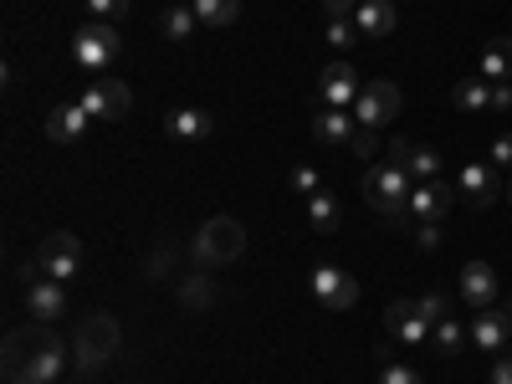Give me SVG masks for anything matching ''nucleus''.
<instances>
[{
  "label": "nucleus",
  "instance_id": "nucleus-13",
  "mask_svg": "<svg viewBox=\"0 0 512 384\" xmlns=\"http://www.w3.org/2000/svg\"><path fill=\"white\" fill-rule=\"evenodd\" d=\"M456 195H466V200H472L477 210L497 205V200H502V180H497V164H482V159L461 164V175H456Z\"/></svg>",
  "mask_w": 512,
  "mask_h": 384
},
{
  "label": "nucleus",
  "instance_id": "nucleus-38",
  "mask_svg": "<svg viewBox=\"0 0 512 384\" xmlns=\"http://www.w3.org/2000/svg\"><path fill=\"white\" fill-rule=\"evenodd\" d=\"M492 164H512V134H497L492 139V154H487Z\"/></svg>",
  "mask_w": 512,
  "mask_h": 384
},
{
  "label": "nucleus",
  "instance_id": "nucleus-18",
  "mask_svg": "<svg viewBox=\"0 0 512 384\" xmlns=\"http://www.w3.org/2000/svg\"><path fill=\"white\" fill-rule=\"evenodd\" d=\"M210 128H216V118H210L205 108H175V113H164V134L175 139V144L210 139Z\"/></svg>",
  "mask_w": 512,
  "mask_h": 384
},
{
  "label": "nucleus",
  "instance_id": "nucleus-26",
  "mask_svg": "<svg viewBox=\"0 0 512 384\" xmlns=\"http://www.w3.org/2000/svg\"><path fill=\"white\" fill-rule=\"evenodd\" d=\"M482 77L487 82H512V36H497L482 47Z\"/></svg>",
  "mask_w": 512,
  "mask_h": 384
},
{
  "label": "nucleus",
  "instance_id": "nucleus-12",
  "mask_svg": "<svg viewBox=\"0 0 512 384\" xmlns=\"http://www.w3.org/2000/svg\"><path fill=\"white\" fill-rule=\"evenodd\" d=\"M364 88H359V72L338 57V62H328L323 72H318V103L323 108H354V98H359Z\"/></svg>",
  "mask_w": 512,
  "mask_h": 384
},
{
  "label": "nucleus",
  "instance_id": "nucleus-27",
  "mask_svg": "<svg viewBox=\"0 0 512 384\" xmlns=\"http://www.w3.org/2000/svg\"><path fill=\"white\" fill-rule=\"evenodd\" d=\"M195 16H200V26H210V31H226V26H236V16H241V0H195Z\"/></svg>",
  "mask_w": 512,
  "mask_h": 384
},
{
  "label": "nucleus",
  "instance_id": "nucleus-6",
  "mask_svg": "<svg viewBox=\"0 0 512 384\" xmlns=\"http://www.w3.org/2000/svg\"><path fill=\"white\" fill-rule=\"evenodd\" d=\"M82 108L93 113V123L103 118V123H118V118H128L134 113V93H128V82H118V77H88V88H82V98H77Z\"/></svg>",
  "mask_w": 512,
  "mask_h": 384
},
{
  "label": "nucleus",
  "instance_id": "nucleus-28",
  "mask_svg": "<svg viewBox=\"0 0 512 384\" xmlns=\"http://www.w3.org/2000/svg\"><path fill=\"white\" fill-rule=\"evenodd\" d=\"M405 169H410V180H441V149H425V144H410L405 149Z\"/></svg>",
  "mask_w": 512,
  "mask_h": 384
},
{
  "label": "nucleus",
  "instance_id": "nucleus-9",
  "mask_svg": "<svg viewBox=\"0 0 512 384\" xmlns=\"http://www.w3.org/2000/svg\"><path fill=\"white\" fill-rule=\"evenodd\" d=\"M349 113L359 118V128H374V134H379L390 118H400V88H395V82H364V93L354 98Z\"/></svg>",
  "mask_w": 512,
  "mask_h": 384
},
{
  "label": "nucleus",
  "instance_id": "nucleus-8",
  "mask_svg": "<svg viewBox=\"0 0 512 384\" xmlns=\"http://www.w3.org/2000/svg\"><path fill=\"white\" fill-rule=\"evenodd\" d=\"M36 267H41V277H57V282L77 277L82 272V241L72 231H52L36 251Z\"/></svg>",
  "mask_w": 512,
  "mask_h": 384
},
{
  "label": "nucleus",
  "instance_id": "nucleus-24",
  "mask_svg": "<svg viewBox=\"0 0 512 384\" xmlns=\"http://www.w3.org/2000/svg\"><path fill=\"white\" fill-rule=\"evenodd\" d=\"M308 221H313V231H318V236H333V231H338V221H344V205H338V195H328V190L308 195Z\"/></svg>",
  "mask_w": 512,
  "mask_h": 384
},
{
  "label": "nucleus",
  "instance_id": "nucleus-17",
  "mask_svg": "<svg viewBox=\"0 0 512 384\" xmlns=\"http://www.w3.org/2000/svg\"><path fill=\"white\" fill-rule=\"evenodd\" d=\"M88 123H93V113L82 103H62V108L47 113V139L52 144H77L82 134H88Z\"/></svg>",
  "mask_w": 512,
  "mask_h": 384
},
{
  "label": "nucleus",
  "instance_id": "nucleus-14",
  "mask_svg": "<svg viewBox=\"0 0 512 384\" xmlns=\"http://www.w3.org/2000/svg\"><path fill=\"white\" fill-rule=\"evenodd\" d=\"M67 364H72V359H67V344H62L57 333H47V328H41V344H36V354H31V369H26V379H21V384H57Z\"/></svg>",
  "mask_w": 512,
  "mask_h": 384
},
{
  "label": "nucleus",
  "instance_id": "nucleus-15",
  "mask_svg": "<svg viewBox=\"0 0 512 384\" xmlns=\"http://www.w3.org/2000/svg\"><path fill=\"white\" fill-rule=\"evenodd\" d=\"M507 338H512V303H502V308H482V313L472 318V344H477L482 354H502V349H507Z\"/></svg>",
  "mask_w": 512,
  "mask_h": 384
},
{
  "label": "nucleus",
  "instance_id": "nucleus-3",
  "mask_svg": "<svg viewBox=\"0 0 512 384\" xmlns=\"http://www.w3.org/2000/svg\"><path fill=\"white\" fill-rule=\"evenodd\" d=\"M241 251H246V226H241L236 216H210V221L200 226V236L190 241L195 267H205V272L241 262Z\"/></svg>",
  "mask_w": 512,
  "mask_h": 384
},
{
  "label": "nucleus",
  "instance_id": "nucleus-25",
  "mask_svg": "<svg viewBox=\"0 0 512 384\" xmlns=\"http://www.w3.org/2000/svg\"><path fill=\"white\" fill-rule=\"evenodd\" d=\"M210 303H216V287H210L205 267L185 272V277H180V308H190V313H205Z\"/></svg>",
  "mask_w": 512,
  "mask_h": 384
},
{
  "label": "nucleus",
  "instance_id": "nucleus-1",
  "mask_svg": "<svg viewBox=\"0 0 512 384\" xmlns=\"http://www.w3.org/2000/svg\"><path fill=\"white\" fill-rule=\"evenodd\" d=\"M118 344H123L118 318L113 313H88L77 323V333H72V364H77V374H98L118 354Z\"/></svg>",
  "mask_w": 512,
  "mask_h": 384
},
{
  "label": "nucleus",
  "instance_id": "nucleus-41",
  "mask_svg": "<svg viewBox=\"0 0 512 384\" xmlns=\"http://www.w3.org/2000/svg\"><path fill=\"white\" fill-rule=\"evenodd\" d=\"M323 11H328V16H354L359 0H323Z\"/></svg>",
  "mask_w": 512,
  "mask_h": 384
},
{
  "label": "nucleus",
  "instance_id": "nucleus-19",
  "mask_svg": "<svg viewBox=\"0 0 512 384\" xmlns=\"http://www.w3.org/2000/svg\"><path fill=\"white\" fill-rule=\"evenodd\" d=\"M461 297H466L477 313L492 308V303H497V272H492L487 262H466V267H461Z\"/></svg>",
  "mask_w": 512,
  "mask_h": 384
},
{
  "label": "nucleus",
  "instance_id": "nucleus-35",
  "mask_svg": "<svg viewBox=\"0 0 512 384\" xmlns=\"http://www.w3.org/2000/svg\"><path fill=\"white\" fill-rule=\"evenodd\" d=\"M379 384H420V374L405 369V364H384V369H379Z\"/></svg>",
  "mask_w": 512,
  "mask_h": 384
},
{
  "label": "nucleus",
  "instance_id": "nucleus-5",
  "mask_svg": "<svg viewBox=\"0 0 512 384\" xmlns=\"http://www.w3.org/2000/svg\"><path fill=\"white\" fill-rule=\"evenodd\" d=\"M21 277H26V313H31V323L52 328L57 318H67V282L41 277V267H36V262H31Z\"/></svg>",
  "mask_w": 512,
  "mask_h": 384
},
{
  "label": "nucleus",
  "instance_id": "nucleus-30",
  "mask_svg": "<svg viewBox=\"0 0 512 384\" xmlns=\"http://www.w3.org/2000/svg\"><path fill=\"white\" fill-rule=\"evenodd\" d=\"M323 41L333 52H349L354 41H359V26H354V16H328V26H323Z\"/></svg>",
  "mask_w": 512,
  "mask_h": 384
},
{
  "label": "nucleus",
  "instance_id": "nucleus-4",
  "mask_svg": "<svg viewBox=\"0 0 512 384\" xmlns=\"http://www.w3.org/2000/svg\"><path fill=\"white\" fill-rule=\"evenodd\" d=\"M118 52H123V36L113 31V21H88V26L72 31V62L88 77H103Z\"/></svg>",
  "mask_w": 512,
  "mask_h": 384
},
{
  "label": "nucleus",
  "instance_id": "nucleus-37",
  "mask_svg": "<svg viewBox=\"0 0 512 384\" xmlns=\"http://www.w3.org/2000/svg\"><path fill=\"white\" fill-rule=\"evenodd\" d=\"M415 246L420 251H436L441 246V226H415Z\"/></svg>",
  "mask_w": 512,
  "mask_h": 384
},
{
  "label": "nucleus",
  "instance_id": "nucleus-11",
  "mask_svg": "<svg viewBox=\"0 0 512 384\" xmlns=\"http://www.w3.org/2000/svg\"><path fill=\"white\" fill-rule=\"evenodd\" d=\"M451 205H456V190H451L446 180H420V185L410 190L405 221H415V226H441Z\"/></svg>",
  "mask_w": 512,
  "mask_h": 384
},
{
  "label": "nucleus",
  "instance_id": "nucleus-33",
  "mask_svg": "<svg viewBox=\"0 0 512 384\" xmlns=\"http://www.w3.org/2000/svg\"><path fill=\"white\" fill-rule=\"evenodd\" d=\"M292 190H297V195H318V190H323L318 169H313V164H297V169H292Z\"/></svg>",
  "mask_w": 512,
  "mask_h": 384
},
{
  "label": "nucleus",
  "instance_id": "nucleus-7",
  "mask_svg": "<svg viewBox=\"0 0 512 384\" xmlns=\"http://www.w3.org/2000/svg\"><path fill=\"white\" fill-rule=\"evenodd\" d=\"M308 292L318 297L328 313H349V308H359V277H349L344 267H313Z\"/></svg>",
  "mask_w": 512,
  "mask_h": 384
},
{
  "label": "nucleus",
  "instance_id": "nucleus-42",
  "mask_svg": "<svg viewBox=\"0 0 512 384\" xmlns=\"http://www.w3.org/2000/svg\"><path fill=\"white\" fill-rule=\"evenodd\" d=\"M502 195H507V200H512V180H507V190H502Z\"/></svg>",
  "mask_w": 512,
  "mask_h": 384
},
{
  "label": "nucleus",
  "instance_id": "nucleus-23",
  "mask_svg": "<svg viewBox=\"0 0 512 384\" xmlns=\"http://www.w3.org/2000/svg\"><path fill=\"white\" fill-rule=\"evenodd\" d=\"M431 344H436V354H441V359H456L466 344H472V328H466V323L451 313V318H441V323L431 328Z\"/></svg>",
  "mask_w": 512,
  "mask_h": 384
},
{
  "label": "nucleus",
  "instance_id": "nucleus-34",
  "mask_svg": "<svg viewBox=\"0 0 512 384\" xmlns=\"http://www.w3.org/2000/svg\"><path fill=\"white\" fill-rule=\"evenodd\" d=\"M93 21H123L128 16V0H88Z\"/></svg>",
  "mask_w": 512,
  "mask_h": 384
},
{
  "label": "nucleus",
  "instance_id": "nucleus-29",
  "mask_svg": "<svg viewBox=\"0 0 512 384\" xmlns=\"http://www.w3.org/2000/svg\"><path fill=\"white\" fill-rule=\"evenodd\" d=\"M195 26H200L195 6H169V11L159 16V31H164V41H190V36H195Z\"/></svg>",
  "mask_w": 512,
  "mask_h": 384
},
{
  "label": "nucleus",
  "instance_id": "nucleus-2",
  "mask_svg": "<svg viewBox=\"0 0 512 384\" xmlns=\"http://www.w3.org/2000/svg\"><path fill=\"white\" fill-rule=\"evenodd\" d=\"M410 190H415V180H410V169L405 164H395V159H379V164H369V175H364V200L379 210L384 221H405V210H410Z\"/></svg>",
  "mask_w": 512,
  "mask_h": 384
},
{
  "label": "nucleus",
  "instance_id": "nucleus-39",
  "mask_svg": "<svg viewBox=\"0 0 512 384\" xmlns=\"http://www.w3.org/2000/svg\"><path fill=\"white\" fill-rule=\"evenodd\" d=\"M487 384H512V359H507V354H497V359H492V374H487Z\"/></svg>",
  "mask_w": 512,
  "mask_h": 384
},
{
  "label": "nucleus",
  "instance_id": "nucleus-31",
  "mask_svg": "<svg viewBox=\"0 0 512 384\" xmlns=\"http://www.w3.org/2000/svg\"><path fill=\"white\" fill-rule=\"evenodd\" d=\"M144 272H149V282H169V277H175V246H159V251H149Z\"/></svg>",
  "mask_w": 512,
  "mask_h": 384
},
{
  "label": "nucleus",
  "instance_id": "nucleus-32",
  "mask_svg": "<svg viewBox=\"0 0 512 384\" xmlns=\"http://www.w3.org/2000/svg\"><path fill=\"white\" fill-rule=\"evenodd\" d=\"M420 313L431 318V328H436L441 318H451V297H446V292H425V297H420Z\"/></svg>",
  "mask_w": 512,
  "mask_h": 384
},
{
  "label": "nucleus",
  "instance_id": "nucleus-10",
  "mask_svg": "<svg viewBox=\"0 0 512 384\" xmlns=\"http://www.w3.org/2000/svg\"><path fill=\"white\" fill-rule=\"evenodd\" d=\"M384 333L400 338L405 349H425L431 344V318L420 313V303H410V297H400V303L384 308Z\"/></svg>",
  "mask_w": 512,
  "mask_h": 384
},
{
  "label": "nucleus",
  "instance_id": "nucleus-22",
  "mask_svg": "<svg viewBox=\"0 0 512 384\" xmlns=\"http://www.w3.org/2000/svg\"><path fill=\"white\" fill-rule=\"evenodd\" d=\"M451 98H456L461 113H492V82L482 72H472V77H461L451 88Z\"/></svg>",
  "mask_w": 512,
  "mask_h": 384
},
{
  "label": "nucleus",
  "instance_id": "nucleus-20",
  "mask_svg": "<svg viewBox=\"0 0 512 384\" xmlns=\"http://www.w3.org/2000/svg\"><path fill=\"white\" fill-rule=\"evenodd\" d=\"M354 26L359 36H390L400 26V11H395V0H359V11H354Z\"/></svg>",
  "mask_w": 512,
  "mask_h": 384
},
{
  "label": "nucleus",
  "instance_id": "nucleus-36",
  "mask_svg": "<svg viewBox=\"0 0 512 384\" xmlns=\"http://www.w3.org/2000/svg\"><path fill=\"white\" fill-rule=\"evenodd\" d=\"M359 159H369V154H379V139H374V128H359V134H354V144H349Z\"/></svg>",
  "mask_w": 512,
  "mask_h": 384
},
{
  "label": "nucleus",
  "instance_id": "nucleus-40",
  "mask_svg": "<svg viewBox=\"0 0 512 384\" xmlns=\"http://www.w3.org/2000/svg\"><path fill=\"white\" fill-rule=\"evenodd\" d=\"M512 108V82H492V113H507Z\"/></svg>",
  "mask_w": 512,
  "mask_h": 384
},
{
  "label": "nucleus",
  "instance_id": "nucleus-21",
  "mask_svg": "<svg viewBox=\"0 0 512 384\" xmlns=\"http://www.w3.org/2000/svg\"><path fill=\"white\" fill-rule=\"evenodd\" d=\"M36 344H41V333H31V328H21V333L6 338V364H0V369H6V384H21V379H26Z\"/></svg>",
  "mask_w": 512,
  "mask_h": 384
},
{
  "label": "nucleus",
  "instance_id": "nucleus-16",
  "mask_svg": "<svg viewBox=\"0 0 512 384\" xmlns=\"http://www.w3.org/2000/svg\"><path fill=\"white\" fill-rule=\"evenodd\" d=\"M313 134H318V144H328V149H349L354 134H359V118H354L349 108H323V113H313Z\"/></svg>",
  "mask_w": 512,
  "mask_h": 384
}]
</instances>
